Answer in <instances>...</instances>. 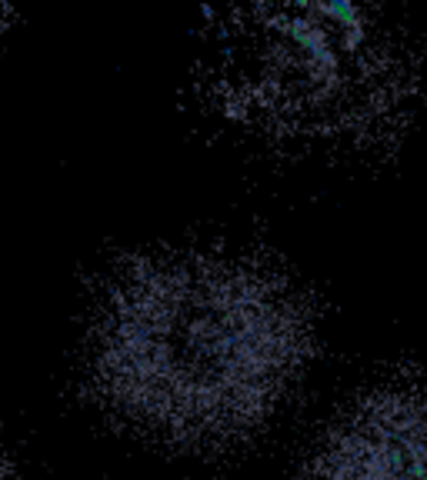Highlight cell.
I'll use <instances>...</instances> for the list:
<instances>
[{
	"label": "cell",
	"mask_w": 427,
	"mask_h": 480,
	"mask_svg": "<svg viewBox=\"0 0 427 480\" xmlns=\"http://www.w3.org/2000/svg\"><path fill=\"white\" fill-rule=\"evenodd\" d=\"M317 348V304L287 267L220 244L154 247L94 297L83 380L137 437L220 454L271 427Z\"/></svg>",
	"instance_id": "cell-1"
},
{
	"label": "cell",
	"mask_w": 427,
	"mask_h": 480,
	"mask_svg": "<svg viewBox=\"0 0 427 480\" xmlns=\"http://www.w3.org/2000/svg\"><path fill=\"white\" fill-rule=\"evenodd\" d=\"M301 480H427V374L384 380L341 407Z\"/></svg>",
	"instance_id": "cell-2"
},
{
	"label": "cell",
	"mask_w": 427,
	"mask_h": 480,
	"mask_svg": "<svg viewBox=\"0 0 427 480\" xmlns=\"http://www.w3.org/2000/svg\"><path fill=\"white\" fill-rule=\"evenodd\" d=\"M0 480H17V474H14L11 460H7V454H4V447H0Z\"/></svg>",
	"instance_id": "cell-3"
},
{
	"label": "cell",
	"mask_w": 427,
	"mask_h": 480,
	"mask_svg": "<svg viewBox=\"0 0 427 480\" xmlns=\"http://www.w3.org/2000/svg\"><path fill=\"white\" fill-rule=\"evenodd\" d=\"M4 21H7V11H4V7H0V31H4Z\"/></svg>",
	"instance_id": "cell-4"
}]
</instances>
